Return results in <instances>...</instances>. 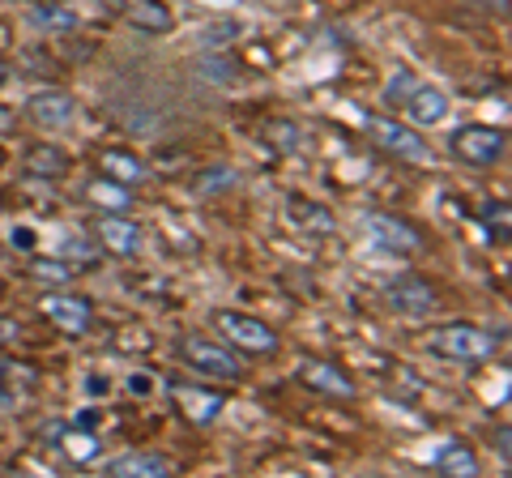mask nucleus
I'll return each instance as SVG.
<instances>
[{
    "instance_id": "obj_1",
    "label": "nucleus",
    "mask_w": 512,
    "mask_h": 478,
    "mask_svg": "<svg viewBox=\"0 0 512 478\" xmlns=\"http://www.w3.org/2000/svg\"><path fill=\"white\" fill-rule=\"evenodd\" d=\"M427 350L440 359H457V363H478V359H491L500 350V338L491 329H478V325H440L427 333Z\"/></svg>"
},
{
    "instance_id": "obj_2",
    "label": "nucleus",
    "mask_w": 512,
    "mask_h": 478,
    "mask_svg": "<svg viewBox=\"0 0 512 478\" xmlns=\"http://www.w3.org/2000/svg\"><path fill=\"white\" fill-rule=\"evenodd\" d=\"M214 325H218L222 338H227V346L244 350V355H274V350H278V333L269 329L265 321H256V316L214 312Z\"/></svg>"
},
{
    "instance_id": "obj_3",
    "label": "nucleus",
    "mask_w": 512,
    "mask_h": 478,
    "mask_svg": "<svg viewBox=\"0 0 512 478\" xmlns=\"http://www.w3.org/2000/svg\"><path fill=\"white\" fill-rule=\"evenodd\" d=\"M504 150H508V133L504 129H491V124H470V129H461L453 137V154L466 167H474V171L495 167L504 158Z\"/></svg>"
},
{
    "instance_id": "obj_4",
    "label": "nucleus",
    "mask_w": 512,
    "mask_h": 478,
    "mask_svg": "<svg viewBox=\"0 0 512 478\" xmlns=\"http://www.w3.org/2000/svg\"><path fill=\"white\" fill-rule=\"evenodd\" d=\"M180 355H184L188 368L201 372V376H214V380H239L244 376V363L235 359V350L222 346V342H210V338H184Z\"/></svg>"
},
{
    "instance_id": "obj_5",
    "label": "nucleus",
    "mask_w": 512,
    "mask_h": 478,
    "mask_svg": "<svg viewBox=\"0 0 512 478\" xmlns=\"http://www.w3.org/2000/svg\"><path fill=\"white\" fill-rule=\"evenodd\" d=\"M363 231L376 248L393 252V257H419L423 252V235L419 227H410L406 218H393V214H363Z\"/></svg>"
},
{
    "instance_id": "obj_6",
    "label": "nucleus",
    "mask_w": 512,
    "mask_h": 478,
    "mask_svg": "<svg viewBox=\"0 0 512 478\" xmlns=\"http://www.w3.org/2000/svg\"><path fill=\"white\" fill-rule=\"evenodd\" d=\"M363 124H367V133H372L376 146L389 150L393 158H402V163H427V158H431L427 141L414 133V129H406V124H397L389 116H367Z\"/></svg>"
},
{
    "instance_id": "obj_7",
    "label": "nucleus",
    "mask_w": 512,
    "mask_h": 478,
    "mask_svg": "<svg viewBox=\"0 0 512 478\" xmlns=\"http://www.w3.org/2000/svg\"><path fill=\"white\" fill-rule=\"evenodd\" d=\"M43 312H47V321H52L56 329H64V333H86L90 321H94L90 299L69 295V291H47L43 295Z\"/></svg>"
},
{
    "instance_id": "obj_8",
    "label": "nucleus",
    "mask_w": 512,
    "mask_h": 478,
    "mask_svg": "<svg viewBox=\"0 0 512 478\" xmlns=\"http://www.w3.org/2000/svg\"><path fill=\"white\" fill-rule=\"evenodd\" d=\"M94 239H99V248L111 252V257H133L141 248V227L128 222L124 214H103L99 227H94Z\"/></svg>"
},
{
    "instance_id": "obj_9",
    "label": "nucleus",
    "mask_w": 512,
    "mask_h": 478,
    "mask_svg": "<svg viewBox=\"0 0 512 478\" xmlns=\"http://www.w3.org/2000/svg\"><path fill=\"white\" fill-rule=\"evenodd\" d=\"M73 94H64V90H39V94H30L26 99V116L39 124V129H60V124H69L73 120Z\"/></svg>"
},
{
    "instance_id": "obj_10",
    "label": "nucleus",
    "mask_w": 512,
    "mask_h": 478,
    "mask_svg": "<svg viewBox=\"0 0 512 478\" xmlns=\"http://www.w3.org/2000/svg\"><path fill=\"white\" fill-rule=\"evenodd\" d=\"M299 380L308 385L312 393H325V397H342V402H350L355 397V385H350V376L338 372L333 363H320V359H303L299 363Z\"/></svg>"
},
{
    "instance_id": "obj_11",
    "label": "nucleus",
    "mask_w": 512,
    "mask_h": 478,
    "mask_svg": "<svg viewBox=\"0 0 512 478\" xmlns=\"http://www.w3.org/2000/svg\"><path fill=\"white\" fill-rule=\"evenodd\" d=\"M286 222L303 235H333L338 231V218H333L320 201H308V197H291L286 201Z\"/></svg>"
},
{
    "instance_id": "obj_12",
    "label": "nucleus",
    "mask_w": 512,
    "mask_h": 478,
    "mask_svg": "<svg viewBox=\"0 0 512 478\" xmlns=\"http://www.w3.org/2000/svg\"><path fill=\"white\" fill-rule=\"evenodd\" d=\"M389 304L397 312H410V316H423L436 308V291L423 282V278H414V274H402L393 286H389Z\"/></svg>"
},
{
    "instance_id": "obj_13",
    "label": "nucleus",
    "mask_w": 512,
    "mask_h": 478,
    "mask_svg": "<svg viewBox=\"0 0 512 478\" xmlns=\"http://www.w3.org/2000/svg\"><path fill=\"white\" fill-rule=\"evenodd\" d=\"M107 474H116V478H171L175 461L163 453H124V457L111 461Z\"/></svg>"
},
{
    "instance_id": "obj_14",
    "label": "nucleus",
    "mask_w": 512,
    "mask_h": 478,
    "mask_svg": "<svg viewBox=\"0 0 512 478\" xmlns=\"http://www.w3.org/2000/svg\"><path fill=\"white\" fill-rule=\"evenodd\" d=\"M402 107L410 111L414 124H440L448 116V99H444V94L436 86H419V82H414V90L406 94Z\"/></svg>"
},
{
    "instance_id": "obj_15",
    "label": "nucleus",
    "mask_w": 512,
    "mask_h": 478,
    "mask_svg": "<svg viewBox=\"0 0 512 478\" xmlns=\"http://www.w3.org/2000/svg\"><path fill=\"white\" fill-rule=\"evenodd\" d=\"M175 402H180V410L188 414L192 423H214L222 414V397L210 393V389H184L175 385Z\"/></svg>"
},
{
    "instance_id": "obj_16",
    "label": "nucleus",
    "mask_w": 512,
    "mask_h": 478,
    "mask_svg": "<svg viewBox=\"0 0 512 478\" xmlns=\"http://www.w3.org/2000/svg\"><path fill=\"white\" fill-rule=\"evenodd\" d=\"M103 175H107V180H116V184H124V188L150 180L146 163H141L137 154H128V150H107L103 154Z\"/></svg>"
},
{
    "instance_id": "obj_17",
    "label": "nucleus",
    "mask_w": 512,
    "mask_h": 478,
    "mask_svg": "<svg viewBox=\"0 0 512 478\" xmlns=\"http://www.w3.org/2000/svg\"><path fill=\"white\" fill-rule=\"evenodd\" d=\"M128 22H133L137 30H146V35H167V30L175 26L171 9L163 5V0H133V5H128Z\"/></svg>"
},
{
    "instance_id": "obj_18",
    "label": "nucleus",
    "mask_w": 512,
    "mask_h": 478,
    "mask_svg": "<svg viewBox=\"0 0 512 478\" xmlns=\"http://www.w3.org/2000/svg\"><path fill=\"white\" fill-rule=\"evenodd\" d=\"M436 470L453 474V478H474L478 474V457H474L470 444L448 440V444H440V453H436Z\"/></svg>"
},
{
    "instance_id": "obj_19",
    "label": "nucleus",
    "mask_w": 512,
    "mask_h": 478,
    "mask_svg": "<svg viewBox=\"0 0 512 478\" xmlns=\"http://www.w3.org/2000/svg\"><path fill=\"white\" fill-rule=\"evenodd\" d=\"M26 171L39 175V180H60L64 171H69V154H64L60 146H30L26 150Z\"/></svg>"
},
{
    "instance_id": "obj_20",
    "label": "nucleus",
    "mask_w": 512,
    "mask_h": 478,
    "mask_svg": "<svg viewBox=\"0 0 512 478\" xmlns=\"http://www.w3.org/2000/svg\"><path fill=\"white\" fill-rule=\"evenodd\" d=\"M30 22L47 30V35H77V30H82V18L64 5H35L30 9Z\"/></svg>"
},
{
    "instance_id": "obj_21",
    "label": "nucleus",
    "mask_w": 512,
    "mask_h": 478,
    "mask_svg": "<svg viewBox=\"0 0 512 478\" xmlns=\"http://www.w3.org/2000/svg\"><path fill=\"white\" fill-rule=\"evenodd\" d=\"M86 197H90L94 205H103L107 214H124L128 205H133V197H128V188H124V184H116V180H94V184H86Z\"/></svg>"
},
{
    "instance_id": "obj_22",
    "label": "nucleus",
    "mask_w": 512,
    "mask_h": 478,
    "mask_svg": "<svg viewBox=\"0 0 512 478\" xmlns=\"http://www.w3.org/2000/svg\"><path fill=\"white\" fill-rule=\"evenodd\" d=\"M60 449L69 453L77 466H82V461H94V457H99V440H94L90 432H64V436H60Z\"/></svg>"
},
{
    "instance_id": "obj_23",
    "label": "nucleus",
    "mask_w": 512,
    "mask_h": 478,
    "mask_svg": "<svg viewBox=\"0 0 512 478\" xmlns=\"http://www.w3.org/2000/svg\"><path fill=\"white\" fill-rule=\"evenodd\" d=\"M77 274V269L69 265V261H47V257H39V261H30V278H39V282H52V286H64Z\"/></svg>"
},
{
    "instance_id": "obj_24",
    "label": "nucleus",
    "mask_w": 512,
    "mask_h": 478,
    "mask_svg": "<svg viewBox=\"0 0 512 478\" xmlns=\"http://www.w3.org/2000/svg\"><path fill=\"white\" fill-rule=\"evenodd\" d=\"M64 261H69L77 274H82L86 265H99V248L90 244V239H77V235H69L64 239Z\"/></svg>"
},
{
    "instance_id": "obj_25",
    "label": "nucleus",
    "mask_w": 512,
    "mask_h": 478,
    "mask_svg": "<svg viewBox=\"0 0 512 478\" xmlns=\"http://www.w3.org/2000/svg\"><path fill=\"white\" fill-rule=\"evenodd\" d=\"M483 222H487V231H491V239H508V205L504 201H487L483 205Z\"/></svg>"
},
{
    "instance_id": "obj_26",
    "label": "nucleus",
    "mask_w": 512,
    "mask_h": 478,
    "mask_svg": "<svg viewBox=\"0 0 512 478\" xmlns=\"http://www.w3.org/2000/svg\"><path fill=\"white\" fill-rule=\"evenodd\" d=\"M231 184H235V171L231 167H214L205 180H197V193L210 197V193H218V188H231Z\"/></svg>"
},
{
    "instance_id": "obj_27",
    "label": "nucleus",
    "mask_w": 512,
    "mask_h": 478,
    "mask_svg": "<svg viewBox=\"0 0 512 478\" xmlns=\"http://www.w3.org/2000/svg\"><path fill=\"white\" fill-rule=\"evenodd\" d=\"M235 65V60L231 56H210V60H205V77H214V82H231V69Z\"/></svg>"
},
{
    "instance_id": "obj_28",
    "label": "nucleus",
    "mask_w": 512,
    "mask_h": 478,
    "mask_svg": "<svg viewBox=\"0 0 512 478\" xmlns=\"http://www.w3.org/2000/svg\"><path fill=\"white\" fill-rule=\"evenodd\" d=\"M13 342H22V325L13 316H0V346H13Z\"/></svg>"
},
{
    "instance_id": "obj_29",
    "label": "nucleus",
    "mask_w": 512,
    "mask_h": 478,
    "mask_svg": "<svg viewBox=\"0 0 512 478\" xmlns=\"http://www.w3.org/2000/svg\"><path fill=\"white\" fill-rule=\"evenodd\" d=\"M269 133H274V146H282V150H286V146H299V137H295L299 129H295V124H274Z\"/></svg>"
},
{
    "instance_id": "obj_30",
    "label": "nucleus",
    "mask_w": 512,
    "mask_h": 478,
    "mask_svg": "<svg viewBox=\"0 0 512 478\" xmlns=\"http://www.w3.org/2000/svg\"><path fill=\"white\" fill-rule=\"evenodd\" d=\"M410 90H414V77L402 73V77H397V82L389 86V103H406V94H410Z\"/></svg>"
},
{
    "instance_id": "obj_31",
    "label": "nucleus",
    "mask_w": 512,
    "mask_h": 478,
    "mask_svg": "<svg viewBox=\"0 0 512 478\" xmlns=\"http://www.w3.org/2000/svg\"><path fill=\"white\" fill-rule=\"evenodd\" d=\"M470 5H478V9L495 13V18H508V0H470Z\"/></svg>"
},
{
    "instance_id": "obj_32",
    "label": "nucleus",
    "mask_w": 512,
    "mask_h": 478,
    "mask_svg": "<svg viewBox=\"0 0 512 478\" xmlns=\"http://www.w3.org/2000/svg\"><path fill=\"white\" fill-rule=\"evenodd\" d=\"M9 239H13V248H26V252L35 248V231H30V227H18V231H13Z\"/></svg>"
},
{
    "instance_id": "obj_33",
    "label": "nucleus",
    "mask_w": 512,
    "mask_h": 478,
    "mask_svg": "<svg viewBox=\"0 0 512 478\" xmlns=\"http://www.w3.org/2000/svg\"><path fill=\"white\" fill-rule=\"evenodd\" d=\"M495 444H500V457L508 461V457H512V449H508V427H500V436H495Z\"/></svg>"
},
{
    "instance_id": "obj_34",
    "label": "nucleus",
    "mask_w": 512,
    "mask_h": 478,
    "mask_svg": "<svg viewBox=\"0 0 512 478\" xmlns=\"http://www.w3.org/2000/svg\"><path fill=\"white\" fill-rule=\"evenodd\" d=\"M9 129H13V111L0 103V133H9Z\"/></svg>"
},
{
    "instance_id": "obj_35",
    "label": "nucleus",
    "mask_w": 512,
    "mask_h": 478,
    "mask_svg": "<svg viewBox=\"0 0 512 478\" xmlns=\"http://www.w3.org/2000/svg\"><path fill=\"white\" fill-rule=\"evenodd\" d=\"M9 406H13V397H9V393H0V410H9Z\"/></svg>"
},
{
    "instance_id": "obj_36",
    "label": "nucleus",
    "mask_w": 512,
    "mask_h": 478,
    "mask_svg": "<svg viewBox=\"0 0 512 478\" xmlns=\"http://www.w3.org/2000/svg\"><path fill=\"white\" fill-rule=\"evenodd\" d=\"M0 167H5V150H0Z\"/></svg>"
},
{
    "instance_id": "obj_37",
    "label": "nucleus",
    "mask_w": 512,
    "mask_h": 478,
    "mask_svg": "<svg viewBox=\"0 0 512 478\" xmlns=\"http://www.w3.org/2000/svg\"><path fill=\"white\" fill-rule=\"evenodd\" d=\"M0 82H5V69H0Z\"/></svg>"
}]
</instances>
